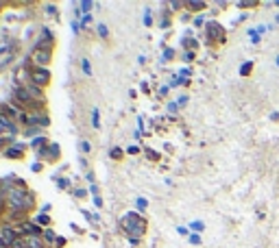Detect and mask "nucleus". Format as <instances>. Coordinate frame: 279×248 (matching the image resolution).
<instances>
[{"label": "nucleus", "mask_w": 279, "mask_h": 248, "mask_svg": "<svg viewBox=\"0 0 279 248\" xmlns=\"http://www.w3.org/2000/svg\"><path fill=\"white\" fill-rule=\"evenodd\" d=\"M2 146H4V139H2V138H0V150H2Z\"/></svg>", "instance_id": "473e14b6"}, {"label": "nucleus", "mask_w": 279, "mask_h": 248, "mask_svg": "<svg viewBox=\"0 0 279 248\" xmlns=\"http://www.w3.org/2000/svg\"><path fill=\"white\" fill-rule=\"evenodd\" d=\"M120 224H123V229L126 231V235L131 237V244H138V240L144 235V231H146V220L142 216L133 214V211L126 214Z\"/></svg>", "instance_id": "f257e3e1"}, {"label": "nucleus", "mask_w": 279, "mask_h": 248, "mask_svg": "<svg viewBox=\"0 0 279 248\" xmlns=\"http://www.w3.org/2000/svg\"><path fill=\"white\" fill-rule=\"evenodd\" d=\"M44 242H46V246H55L57 244V240H59V235L55 231H50V229H46L44 231V237H42Z\"/></svg>", "instance_id": "6e6552de"}, {"label": "nucleus", "mask_w": 279, "mask_h": 248, "mask_svg": "<svg viewBox=\"0 0 279 248\" xmlns=\"http://www.w3.org/2000/svg\"><path fill=\"white\" fill-rule=\"evenodd\" d=\"M277 65H279V57H277Z\"/></svg>", "instance_id": "72a5a7b5"}, {"label": "nucleus", "mask_w": 279, "mask_h": 248, "mask_svg": "<svg viewBox=\"0 0 279 248\" xmlns=\"http://www.w3.org/2000/svg\"><path fill=\"white\" fill-rule=\"evenodd\" d=\"M90 22H92V16H90V13H88V16H83V18H81V22H79V24H81V28H85Z\"/></svg>", "instance_id": "a211bd4d"}, {"label": "nucleus", "mask_w": 279, "mask_h": 248, "mask_svg": "<svg viewBox=\"0 0 279 248\" xmlns=\"http://www.w3.org/2000/svg\"><path fill=\"white\" fill-rule=\"evenodd\" d=\"M35 224H37V226H48L50 224V216L48 214H39V216H35Z\"/></svg>", "instance_id": "9d476101"}, {"label": "nucleus", "mask_w": 279, "mask_h": 248, "mask_svg": "<svg viewBox=\"0 0 279 248\" xmlns=\"http://www.w3.org/2000/svg\"><path fill=\"white\" fill-rule=\"evenodd\" d=\"M190 9H205V2H187Z\"/></svg>", "instance_id": "4be33fe9"}, {"label": "nucleus", "mask_w": 279, "mask_h": 248, "mask_svg": "<svg viewBox=\"0 0 279 248\" xmlns=\"http://www.w3.org/2000/svg\"><path fill=\"white\" fill-rule=\"evenodd\" d=\"M135 205H138V209H142V211H144V209H146V205H149V202H146V198H138V200H135Z\"/></svg>", "instance_id": "aec40b11"}, {"label": "nucleus", "mask_w": 279, "mask_h": 248, "mask_svg": "<svg viewBox=\"0 0 279 248\" xmlns=\"http://www.w3.org/2000/svg\"><path fill=\"white\" fill-rule=\"evenodd\" d=\"M192 229H194V231H203V222H192Z\"/></svg>", "instance_id": "393cba45"}, {"label": "nucleus", "mask_w": 279, "mask_h": 248, "mask_svg": "<svg viewBox=\"0 0 279 248\" xmlns=\"http://www.w3.org/2000/svg\"><path fill=\"white\" fill-rule=\"evenodd\" d=\"M22 242H24V246H27V248H48V246H46V242H44L39 235L22 237Z\"/></svg>", "instance_id": "0eeeda50"}, {"label": "nucleus", "mask_w": 279, "mask_h": 248, "mask_svg": "<svg viewBox=\"0 0 279 248\" xmlns=\"http://www.w3.org/2000/svg\"><path fill=\"white\" fill-rule=\"evenodd\" d=\"M109 155H111V159H120V157H123V150H120L118 146H116V148H111V153H109Z\"/></svg>", "instance_id": "f3484780"}, {"label": "nucleus", "mask_w": 279, "mask_h": 248, "mask_svg": "<svg viewBox=\"0 0 279 248\" xmlns=\"http://www.w3.org/2000/svg\"><path fill=\"white\" fill-rule=\"evenodd\" d=\"M251 65H253L251 61H247V65H242V70H240V74H242V77H247V74L251 72Z\"/></svg>", "instance_id": "6ab92c4d"}, {"label": "nucleus", "mask_w": 279, "mask_h": 248, "mask_svg": "<svg viewBox=\"0 0 279 248\" xmlns=\"http://www.w3.org/2000/svg\"><path fill=\"white\" fill-rule=\"evenodd\" d=\"M177 107H179V105H175V103H170V105H168V111H170V113H175V111H177Z\"/></svg>", "instance_id": "cd10ccee"}, {"label": "nucleus", "mask_w": 279, "mask_h": 248, "mask_svg": "<svg viewBox=\"0 0 279 248\" xmlns=\"http://www.w3.org/2000/svg\"><path fill=\"white\" fill-rule=\"evenodd\" d=\"M94 205H96V207H103V200H100V196H94Z\"/></svg>", "instance_id": "bb28decb"}, {"label": "nucleus", "mask_w": 279, "mask_h": 248, "mask_svg": "<svg viewBox=\"0 0 279 248\" xmlns=\"http://www.w3.org/2000/svg\"><path fill=\"white\" fill-rule=\"evenodd\" d=\"M164 57H166V59H172V57H175V50H166Z\"/></svg>", "instance_id": "c85d7f7f"}, {"label": "nucleus", "mask_w": 279, "mask_h": 248, "mask_svg": "<svg viewBox=\"0 0 279 248\" xmlns=\"http://www.w3.org/2000/svg\"><path fill=\"white\" fill-rule=\"evenodd\" d=\"M11 248H27V246H24V242H22V237H20V240L16 242V244H13Z\"/></svg>", "instance_id": "a878e982"}, {"label": "nucleus", "mask_w": 279, "mask_h": 248, "mask_svg": "<svg viewBox=\"0 0 279 248\" xmlns=\"http://www.w3.org/2000/svg\"><path fill=\"white\" fill-rule=\"evenodd\" d=\"M13 96H16V103L18 105H33L35 103V98L31 96V92H29L27 87H16V92H13Z\"/></svg>", "instance_id": "39448f33"}, {"label": "nucleus", "mask_w": 279, "mask_h": 248, "mask_svg": "<svg viewBox=\"0 0 279 248\" xmlns=\"http://www.w3.org/2000/svg\"><path fill=\"white\" fill-rule=\"evenodd\" d=\"M144 24L151 27V9H146V13H144Z\"/></svg>", "instance_id": "5701e85b"}, {"label": "nucleus", "mask_w": 279, "mask_h": 248, "mask_svg": "<svg viewBox=\"0 0 279 248\" xmlns=\"http://www.w3.org/2000/svg\"><path fill=\"white\" fill-rule=\"evenodd\" d=\"M79 148H81V153H83V155H90V150H92V144H90L88 139H83V141L79 144Z\"/></svg>", "instance_id": "f8f14e48"}, {"label": "nucleus", "mask_w": 279, "mask_h": 248, "mask_svg": "<svg viewBox=\"0 0 279 248\" xmlns=\"http://www.w3.org/2000/svg\"><path fill=\"white\" fill-rule=\"evenodd\" d=\"M53 79L48 68H37V65H31V83L37 85V87H46Z\"/></svg>", "instance_id": "f03ea898"}, {"label": "nucleus", "mask_w": 279, "mask_h": 248, "mask_svg": "<svg viewBox=\"0 0 279 248\" xmlns=\"http://www.w3.org/2000/svg\"><path fill=\"white\" fill-rule=\"evenodd\" d=\"M81 68H83V72L88 74V77H90V74H92V65H90L88 59H81Z\"/></svg>", "instance_id": "4468645a"}, {"label": "nucleus", "mask_w": 279, "mask_h": 248, "mask_svg": "<svg viewBox=\"0 0 279 248\" xmlns=\"http://www.w3.org/2000/svg\"><path fill=\"white\" fill-rule=\"evenodd\" d=\"M18 240H20V235H18L16 226H11V224H2V226H0V246L11 248Z\"/></svg>", "instance_id": "7ed1b4c3"}, {"label": "nucleus", "mask_w": 279, "mask_h": 248, "mask_svg": "<svg viewBox=\"0 0 279 248\" xmlns=\"http://www.w3.org/2000/svg\"><path fill=\"white\" fill-rule=\"evenodd\" d=\"M31 61L37 68H48V63L53 61V50H42V48H33L31 50Z\"/></svg>", "instance_id": "20e7f679"}, {"label": "nucleus", "mask_w": 279, "mask_h": 248, "mask_svg": "<svg viewBox=\"0 0 279 248\" xmlns=\"http://www.w3.org/2000/svg\"><path fill=\"white\" fill-rule=\"evenodd\" d=\"M207 39H210V42L222 39V27H220V24H216V22L207 24Z\"/></svg>", "instance_id": "423d86ee"}, {"label": "nucleus", "mask_w": 279, "mask_h": 248, "mask_svg": "<svg viewBox=\"0 0 279 248\" xmlns=\"http://www.w3.org/2000/svg\"><path fill=\"white\" fill-rule=\"evenodd\" d=\"M190 242H192V244H201L199 233H190Z\"/></svg>", "instance_id": "412c9836"}, {"label": "nucleus", "mask_w": 279, "mask_h": 248, "mask_svg": "<svg viewBox=\"0 0 279 248\" xmlns=\"http://www.w3.org/2000/svg\"><path fill=\"white\" fill-rule=\"evenodd\" d=\"M92 126H94V129H98V126H100V113H98V109L92 111Z\"/></svg>", "instance_id": "ddd939ff"}, {"label": "nucleus", "mask_w": 279, "mask_h": 248, "mask_svg": "<svg viewBox=\"0 0 279 248\" xmlns=\"http://www.w3.org/2000/svg\"><path fill=\"white\" fill-rule=\"evenodd\" d=\"M126 153H129V155H138L140 148H138V146H129V150H126Z\"/></svg>", "instance_id": "b1692460"}, {"label": "nucleus", "mask_w": 279, "mask_h": 248, "mask_svg": "<svg viewBox=\"0 0 279 248\" xmlns=\"http://www.w3.org/2000/svg\"><path fill=\"white\" fill-rule=\"evenodd\" d=\"M42 170V164H33V172H39Z\"/></svg>", "instance_id": "2f4dec72"}, {"label": "nucleus", "mask_w": 279, "mask_h": 248, "mask_svg": "<svg viewBox=\"0 0 279 248\" xmlns=\"http://www.w3.org/2000/svg\"><path fill=\"white\" fill-rule=\"evenodd\" d=\"M0 9H2V2H0Z\"/></svg>", "instance_id": "f704fd0d"}, {"label": "nucleus", "mask_w": 279, "mask_h": 248, "mask_svg": "<svg viewBox=\"0 0 279 248\" xmlns=\"http://www.w3.org/2000/svg\"><path fill=\"white\" fill-rule=\"evenodd\" d=\"M79 7H81V13H83V16H88V13H90V9H92L94 4H92V2H90V0H88V2H81Z\"/></svg>", "instance_id": "2eb2a0df"}, {"label": "nucleus", "mask_w": 279, "mask_h": 248, "mask_svg": "<svg viewBox=\"0 0 279 248\" xmlns=\"http://www.w3.org/2000/svg\"><path fill=\"white\" fill-rule=\"evenodd\" d=\"M170 7H172V9H181L184 4H181V2H170Z\"/></svg>", "instance_id": "7c9ffc66"}, {"label": "nucleus", "mask_w": 279, "mask_h": 248, "mask_svg": "<svg viewBox=\"0 0 279 248\" xmlns=\"http://www.w3.org/2000/svg\"><path fill=\"white\" fill-rule=\"evenodd\" d=\"M194 59V53H186V61H192Z\"/></svg>", "instance_id": "c756f323"}, {"label": "nucleus", "mask_w": 279, "mask_h": 248, "mask_svg": "<svg viewBox=\"0 0 279 248\" xmlns=\"http://www.w3.org/2000/svg\"><path fill=\"white\" fill-rule=\"evenodd\" d=\"M98 35L100 37H109V28L105 24H98Z\"/></svg>", "instance_id": "dca6fc26"}, {"label": "nucleus", "mask_w": 279, "mask_h": 248, "mask_svg": "<svg viewBox=\"0 0 279 248\" xmlns=\"http://www.w3.org/2000/svg\"><path fill=\"white\" fill-rule=\"evenodd\" d=\"M48 150H50V153H48V159H59V146L57 144H48Z\"/></svg>", "instance_id": "9b49d317"}, {"label": "nucleus", "mask_w": 279, "mask_h": 248, "mask_svg": "<svg viewBox=\"0 0 279 248\" xmlns=\"http://www.w3.org/2000/svg\"><path fill=\"white\" fill-rule=\"evenodd\" d=\"M4 157H9V159H20L22 157V146H9L7 150H4Z\"/></svg>", "instance_id": "1a4fd4ad"}]
</instances>
